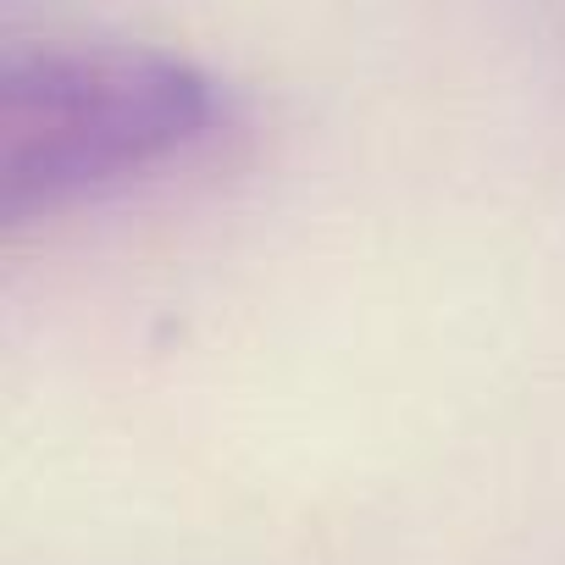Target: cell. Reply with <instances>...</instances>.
<instances>
[{"instance_id":"6da1fadb","label":"cell","mask_w":565,"mask_h":565,"mask_svg":"<svg viewBox=\"0 0 565 565\" xmlns=\"http://www.w3.org/2000/svg\"><path fill=\"white\" fill-rule=\"evenodd\" d=\"M233 128L216 73L156 45H40L0 67V222L23 227L145 183Z\"/></svg>"}]
</instances>
